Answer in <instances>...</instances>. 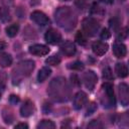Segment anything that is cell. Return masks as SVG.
Wrapping results in <instances>:
<instances>
[{
  "label": "cell",
  "mask_w": 129,
  "mask_h": 129,
  "mask_svg": "<svg viewBox=\"0 0 129 129\" xmlns=\"http://www.w3.org/2000/svg\"><path fill=\"white\" fill-rule=\"evenodd\" d=\"M47 94L55 102H66L71 97V90L64 78H54L48 86Z\"/></svg>",
  "instance_id": "cell-1"
},
{
  "label": "cell",
  "mask_w": 129,
  "mask_h": 129,
  "mask_svg": "<svg viewBox=\"0 0 129 129\" xmlns=\"http://www.w3.org/2000/svg\"><path fill=\"white\" fill-rule=\"evenodd\" d=\"M55 21L64 29H73L77 24V16L70 7H59L55 11Z\"/></svg>",
  "instance_id": "cell-2"
},
{
  "label": "cell",
  "mask_w": 129,
  "mask_h": 129,
  "mask_svg": "<svg viewBox=\"0 0 129 129\" xmlns=\"http://www.w3.org/2000/svg\"><path fill=\"white\" fill-rule=\"evenodd\" d=\"M33 69H34V61H32V60L20 61L13 71V75H12V78L14 81L13 83H15L16 80H17V82H19L21 79L28 77L31 74V72L33 71Z\"/></svg>",
  "instance_id": "cell-3"
},
{
  "label": "cell",
  "mask_w": 129,
  "mask_h": 129,
  "mask_svg": "<svg viewBox=\"0 0 129 129\" xmlns=\"http://www.w3.org/2000/svg\"><path fill=\"white\" fill-rule=\"evenodd\" d=\"M100 28V23L98 20L92 17H87L83 20V30L88 36H94Z\"/></svg>",
  "instance_id": "cell-4"
},
{
  "label": "cell",
  "mask_w": 129,
  "mask_h": 129,
  "mask_svg": "<svg viewBox=\"0 0 129 129\" xmlns=\"http://www.w3.org/2000/svg\"><path fill=\"white\" fill-rule=\"evenodd\" d=\"M83 81H84V84L85 86L90 90L92 91L96 84H97V81H98V78H97V75L93 72V71H88L84 74L83 76Z\"/></svg>",
  "instance_id": "cell-5"
},
{
  "label": "cell",
  "mask_w": 129,
  "mask_h": 129,
  "mask_svg": "<svg viewBox=\"0 0 129 129\" xmlns=\"http://www.w3.org/2000/svg\"><path fill=\"white\" fill-rule=\"evenodd\" d=\"M118 93H119V99L123 106H127L129 104V89L128 86L124 83L120 84L118 87Z\"/></svg>",
  "instance_id": "cell-6"
},
{
  "label": "cell",
  "mask_w": 129,
  "mask_h": 129,
  "mask_svg": "<svg viewBox=\"0 0 129 129\" xmlns=\"http://www.w3.org/2000/svg\"><path fill=\"white\" fill-rule=\"evenodd\" d=\"M44 38H45V40L48 43H50V44H56L57 42L60 41L61 35H60V33L56 29L50 28V29H48L46 31V33L44 35Z\"/></svg>",
  "instance_id": "cell-7"
},
{
  "label": "cell",
  "mask_w": 129,
  "mask_h": 129,
  "mask_svg": "<svg viewBox=\"0 0 129 129\" xmlns=\"http://www.w3.org/2000/svg\"><path fill=\"white\" fill-rule=\"evenodd\" d=\"M31 19H32L35 23H37V24H39V25H46V24L49 23L48 17H47L43 12L38 11V10H35V11H33V12L31 13Z\"/></svg>",
  "instance_id": "cell-8"
},
{
  "label": "cell",
  "mask_w": 129,
  "mask_h": 129,
  "mask_svg": "<svg viewBox=\"0 0 129 129\" xmlns=\"http://www.w3.org/2000/svg\"><path fill=\"white\" fill-rule=\"evenodd\" d=\"M29 52L37 56H42L46 55L49 52V48L43 44H33L29 47Z\"/></svg>",
  "instance_id": "cell-9"
},
{
  "label": "cell",
  "mask_w": 129,
  "mask_h": 129,
  "mask_svg": "<svg viewBox=\"0 0 129 129\" xmlns=\"http://www.w3.org/2000/svg\"><path fill=\"white\" fill-rule=\"evenodd\" d=\"M87 95H86V93H84V92H82V91H80V92H78L76 95H75V97H74V107L76 108V109H81V108H83L84 107V105H86V103H87Z\"/></svg>",
  "instance_id": "cell-10"
},
{
  "label": "cell",
  "mask_w": 129,
  "mask_h": 129,
  "mask_svg": "<svg viewBox=\"0 0 129 129\" xmlns=\"http://www.w3.org/2000/svg\"><path fill=\"white\" fill-rule=\"evenodd\" d=\"M59 48H60V51L64 55H67V56H72V55H74L76 53V46H75V44L72 41H69V40L62 42Z\"/></svg>",
  "instance_id": "cell-11"
},
{
  "label": "cell",
  "mask_w": 129,
  "mask_h": 129,
  "mask_svg": "<svg viewBox=\"0 0 129 129\" xmlns=\"http://www.w3.org/2000/svg\"><path fill=\"white\" fill-rule=\"evenodd\" d=\"M34 112V104L30 100H26L20 108V115L22 117H28Z\"/></svg>",
  "instance_id": "cell-12"
},
{
  "label": "cell",
  "mask_w": 129,
  "mask_h": 129,
  "mask_svg": "<svg viewBox=\"0 0 129 129\" xmlns=\"http://www.w3.org/2000/svg\"><path fill=\"white\" fill-rule=\"evenodd\" d=\"M92 49L95 54L97 55H103L107 52L108 50V44L102 41H96L92 45Z\"/></svg>",
  "instance_id": "cell-13"
},
{
  "label": "cell",
  "mask_w": 129,
  "mask_h": 129,
  "mask_svg": "<svg viewBox=\"0 0 129 129\" xmlns=\"http://www.w3.org/2000/svg\"><path fill=\"white\" fill-rule=\"evenodd\" d=\"M126 52H127V49H126V46L123 43L118 42V43H115L113 45V53L115 54L116 57L122 58L126 55Z\"/></svg>",
  "instance_id": "cell-14"
},
{
  "label": "cell",
  "mask_w": 129,
  "mask_h": 129,
  "mask_svg": "<svg viewBox=\"0 0 129 129\" xmlns=\"http://www.w3.org/2000/svg\"><path fill=\"white\" fill-rule=\"evenodd\" d=\"M102 88L105 90L106 92V95L108 97V100L110 102L111 105H115V96H114V91H113V86L110 84V83H105L103 84Z\"/></svg>",
  "instance_id": "cell-15"
},
{
  "label": "cell",
  "mask_w": 129,
  "mask_h": 129,
  "mask_svg": "<svg viewBox=\"0 0 129 129\" xmlns=\"http://www.w3.org/2000/svg\"><path fill=\"white\" fill-rule=\"evenodd\" d=\"M115 71L119 78H125L128 75V69H127L126 64L123 62H118L115 67Z\"/></svg>",
  "instance_id": "cell-16"
},
{
  "label": "cell",
  "mask_w": 129,
  "mask_h": 129,
  "mask_svg": "<svg viewBox=\"0 0 129 129\" xmlns=\"http://www.w3.org/2000/svg\"><path fill=\"white\" fill-rule=\"evenodd\" d=\"M50 73H51V70H50L49 68L43 67V68L39 71V73H38V75H37V80H38V82H44V81L49 77Z\"/></svg>",
  "instance_id": "cell-17"
},
{
  "label": "cell",
  "mask_w": 129,
  "mask_h": 129,
  "mask_svg": "<svg viewBox=\"0 0 129 129\" xmlns=\"http://www.w3.org/2000/svg\"><path fill=\"white\" fill-rule=\"evenodd\" d=\"M12 63V57L8 53H1L0 54V66L3 68L9 67Z\"/></svg>",
  "instance_id": "cell-18"
},
{
  "label": "cell",
  "mask_w": 129,
  "mask_h": 129,
  "mask_svg": "<svg viewBox=\"0 0 129 129\" xmlns=\"http://www.w3.org/2000/svg\"><path fill=\"white\" fill-rule=\"evenodd\" d=\"M38 129H53L55 128V124L50 120H42L37 124Z\"/></svg>",
  "instance_id": "cell-19"
},
{
  "label": "cell",
  "mask_w": 129,
  "mask_h": 129,
  "mask_svg": "<svg viewBox=\"0 0 129 129\" xmlns=\"http://www.w3.org/2000/svg\"><path fill=\"white\" fill-rule=\"evenodd\" d=\"M18 30H19V25L18 24H12L6 28V34L9 37H13L17 34Z\"/></svg>",
  "instance_id": "cell-20"
},
{
  "label": "cell",
  "mask_w": 129,
  "mask_h": 129,
  "mask_svg": "<svg viewBox=\"0 0 129 129\" xmlns=\"http://www.w3.org/2000/svg\"><path fill=\"white\" fill-rule=\"evenodd\" d=\"M45 62L47 64H50V66H57L60 62V58L56 55H51L45 59Z\"/></svg>",
  "instance_id": "cell-21"
},
{
  "label": "cell",
  "mask_w": 129,
  "mask_h": 129,
  "mask_svg": "<svg viewBox=\"0 0 129 129\" xmlns=\"http://www.w3.org/2000/svg\"><path fill=\"white\" fill-rule=\"evenodd\" d=\"M76 40L79 44L81 45H85L87 43V40H86V37L84 35V33L82 31H78V33L76 34Z\"/></svg>",
  "instance_id": "cell-22"
},
{
  "label": "cell",
  "mask_w": 129,
  "mask_h": 129,
  "mask_svg": "<svg viewBox=\"0 0 129 129\" xmlns=\"http://www.w3.org/2000/svg\"><path fill=\"white\" fill-rule=\"evenodd\" d=\"M103 78L105 80H108V81L113 79V73H112V71H111V69L109 67H107V68H105L103 70Z\"/></svg>",
  "instance_id": "cell-23"
},
{
  "label": "cell",
  "mask_w": 129,
  "mask_h": 129,
  "mask_svg": "<svg viewBox=\"0 0 129 129\" xmlns=\"http://www.w3.org/2000/svg\"><path fill=\"white\" fill-rule=\"evenodd\" d=\"M69 68L70 69H72V70H77V71H81V70H83L84 69V64L81 62V61H75V62H73V63H70V66H69Z\"/></svg>",
  "instance_id": "cell-24"
},
{
  "label": "cell",
  "mask_w": 129,
  "mask_h": 129,
  "mask_svg": "<svg viewBox=\"0 0 129 129\" xmlns=\"http://www.w3.org/2000/svg\"><path fill=\"white\" fill-rule=\"evenodd\" d=\"M103 125L99 122V121H96V120H93L89 125H88V128H102Z\"/></svg>",
  "instance_id": "cell-25"
},
{
  "label": "cell",
  "mask_w": 129,
  "mask_h": 129,
  "mask_svg": "<svg viewBox=\"0 0 129 129\" xmlns=\"http://www.w3.org/2000/svg\"><path fill=\"white\" fill-rule=\"evenodd\" d=\"M8 16H9V13H8L6 10L0 8V19H1V20H6V19L9 18Z\"/></svg>",
  "instance_id": "cell-26"
},
{
  "label": "cell",
  "mask_w": 129,
  "mask_h": 129,
  "mask_svg": "<svg viewBox=\"0 0 129 129\" xmlns=\"http://www.w3.org/2000/svg\"><path fill=\"white\" fill-rule=\"evenodd\" d=\"M111 36V32L107 29V28H104L103 30H102V32H101V37L103 38V39H107V38H109Z\"/></svg>",
  "instance_id": "cell-27"
},
{
  "label": "cell",
  "mask_w": 129,
  "mask_h": 129,
  "mask_svg": "<svg viewBox=\"0 0 129 129\" xmlns=\"http://www.w3.org/2000/svg\"><path fill=\"white\" fill-rule=\"evenodd\" d=\"M95 110H96V105H95L94 103H91V104L89 105L88 109H87V115H90V114H92V113H93Z\"/></svg>",
  "instance_id": "cell-28"
},
{
  "label": "cell",
  "mask_w": 129,
  "mask_h": 129,
  "mask_svg": "<svg viewBox=\"0 0 129 129\" xmlns=\"http://www.w3.org/2000/svg\"><path fill=\"white\" fill-rule=\"evenodd\" d=\"M9 101H10L12 104H16V103L19 102V98H18L17 96H15V95H11L10 98H9Z\"/></svg>",
  "instance_id": "cell-29"
},
{
  "label": "cell",
  "mask_w": 129,
  "mask_h": 129,
  "mask_svg": "<svg viewBox=\"0 0 129 129\" xmlns=\"http://www.w3.org/2000/svg\"><path fill=\"white\" fill-rule=\"evenodd\" d=\"M127 35V28H124L123 31L118 35V39H122V38H125Z\"/></svg>",
  "instance_id": "cell-30"
},
{
  "label": "cell",
  "mask_w": 129,
  "mask_h": 129,
  "mask_svg": "<svg viewBox=\"0 0 129 129\" xmlns=\"http://www.w3.org/2000/svg\"><path fill=\"white\" fill-rule=\"evenodd\" d=\"M20 128L27 129V128H28V125H27V124H25V123H19V124L15 125V129H20Z\"/></svg>",
  "instance_id": "cell-31"
},
{
  "label": "cell",
  "mask_w": 129,
  "mask_h": 129,
  "mask_svg": "<svg viewBox=\"0 0 129 129\" xmlns=\"http://www.w3.org/2000/svg\"><path fill=\"white\" fill-rule=\"evenodd\" d=\"M71 79H72V81H73V83H74L75 85H77V86H79V85H80V82H79V78H78L76 75H73V76L71 77Z\"/></svg>",
  "instance_id": "cell-32"
},
{
  "label": "cell",
  "mask_w": 129,
  "mask_h": 129,
  "mask_svg": "<svg viewBox=\"0 0 129 129\" xmlns=\"http://www.w3.org/2000/svg\"><path fill=\"white\" fill-rule=\"evenodd\" d=\"M110 23H111V26L113 27V28H117L118 27V21H116V23H115V19H113V20H111L110 21Z\"/></svg>",
  "instance_id": "cell-33"
},
{
  "label": "cell",
  "mask_w": 129,
  "mask_h": 129,
  "mask_svg": "<svg viewBox=\"0 0 129 129\" xmlns=\"http://www.w3.org/2000/svg\"><path fill=\"white\" fill-rule=\"evenodd\" d=\"M5 47H6V43H5L4 41L0 40V51H1V50H3Z\"/></svg>",
  "instance_id": "cell-34"
},
{
  "label": "cell",
  "mask_w": 129,
  "mask_h": 129,
  "mask_svg": "<svg viewBox=\"0 0 129 129\" xmlns=\"http://www.w3.org/2000/svg\"><path fill=\"white\" fill-rule=\"evenodd\" d=\"M102 2H105V3H108V4H110V3H112L113 2V0H101Z\"/></svg>",
  "instance_id": "cell-35"
},
{
  "label": "cell",
  "mask_w": 129,
  "mask_h": 129,
  "mask_svg": "<svg viewBox=\"0 0 129 129\" xmlns=\"http://www.w3.org/2000/svg\"><path fill=\"white\" fill-rule=\"evenodd\" d=\"M0 98H1V94H0Z\"/></svg>",
  "instance_id": "cell-36"
},
{
  "label": "cell",
  "mask_w": 129,
  "mask_h": 129,
  "mask_svg": "<svg viewBox=\"0 0 129 129\" xmlns=\"http://www.w3.org/2000/svg\"><path fill=\"white\" fill-rule=\"evenodd\" d=\"M64 1H68V0H64Z\"/></svg>",
  "instance_id": "cell-37"
}]
</instances>
